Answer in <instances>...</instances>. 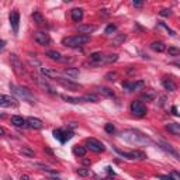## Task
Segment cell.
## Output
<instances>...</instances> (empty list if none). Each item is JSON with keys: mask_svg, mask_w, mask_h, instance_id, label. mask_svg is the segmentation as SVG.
Listing matches in <instances>:
<instances>
[{"mask_svg": "<svg viewBox=\"0 0 180 180\" xmlns=\"http://www.w3.org/2000/svg\"><path fill=\"white\" fill-rule=\"evenodd\" d=\"M90 41V37L89 35H73V37H66V38L62 40V45L65 46H69V48H76L79 45H83V44H87Z\"/></svg>", "mask_w": 180, "mask_h": 180, "instance_id": "2", "label": "cell"}, {"mask_svg": "<svg viewBox=\"0 0 180 180\" xmlns=\"http://www.w3.org/2000/svg\"><path fill=\"white\" fill-rule=\"evenodd\" d=\"M10 89L13 90V93L14 94H17V96H20V97H23L24 100H28L30 103H34V98H33V96H31V93H30V90L28 89H24V87H17V86H14V85H10Z\"/></svg>", "mask_w": 180, "mask_h": 180, "instance_id": "7", "label": "cell"}, {"mask_svg": "<svg viewBox=\"0 0 180 180\" xmlns=\"http://www.w3.org/2000/svg\"><path fill=\"white\" fill-rule=\"evenodd\" d=\"M151 48H152L155 52H163L165 49H166V46H165V44L161 41H153L152 44H151Z\"/></svg>", "mask_w": 180, "mask_h": 180, "instance_id": "27", "label": "cell"}, {"mask_svg": "<svg viewBox=\"0 0 180 180\" xmlns=\"http://www.w3.org/2000/svg\"><path fill=\"white\" fill-rule=\"evenodd\" d=\"M142 98H145V100H148V101H152L153 98H155V93L151 92V90H146V92L142 94Z\"/></svg>", "mask_w": 180, "mask_h": 180, "instance_id": "36", "label": "cell"}, {"mask_svg": "<svg viewBox=\"0 0 180 180\" xmlns=\"http://www.w3.org/2000/svg\"><path fill=\"white\" fill-rule=\"evenodd\" d=\"M61 98L68 103H72V104H79V103H85L83 101V97H72V96H66V94H61Z\"/></svg>", "mask_w": 180, "mask_h": 180, "instance_id": "21", "label": "cell"}, {"mask_svg": "<svg viewBox=\"0 0 180 180\" xmlns=\"http://www.w3.org/2000/svg\"><path fill=\"white\" fill-rule=\"evenodd\" d=\"M76 173L79 176H82V177H87V176H90V169H86V167H79V169L76 170Z\"/></svg>", "mask_w": 180, "mask_h": 180, "instance_id": "34", "label": "cell"}, {"mask_svg": "<svg viewBox=\"0 0 180 180\" xmlns=\"http://www.w3.org/2000/svg\"><path fill=\"white\" fill-rule=\"evenodd\" d=\"M10 25H11V28H13V31H14V34H17L19 33V27H20V13L17 10H13L10 13Z\"/></svg>", "mask_w": 180, "mask_h": 180, "instance_id": "10", "label": "cell"}, {"mask_svg": "<svg viewBox=\"0 0 180 180\" xmlns=\"http://www.w3.org/2000/svg\"><path fill=\"white\" fill-rule=\"evenodd\" d=\"M4 45H6V41H2V46H0V48L4 49Z\"/></svg>", "mask_w": 180, "mask_h": 180, "instance_id": "53", "label": "cell"}, {"mask_svg": "<svg viewBox=\"0 0 180 180\" xmlns=\"http://www.w3.org/2000/svg\"><path fill=\"white\" fill-rule=\"evenodd\" d=\"M104 79L109 80V82H115L118 79V73L117 72H109V73L104 76Z\"/></svg>", "mask_w": 180, "mask_h": 180, "instance_id": "32", "label": "cell"}, {"mask_svg": "<svg viewBox=\"0 0 180 180\" xmlns=\"http://www.w3.org/2000/svg\"><path fill=\"white\" fill-rule=\"evenodd\" d=\"M114 151L118 153L120 156H123V158H127V159H131V161H144V159H146V155H145L144 152H141V151H131V152H124V151L118 149L117 146H114Z\"/></svg>", "mask_w": 180, "mask_h": 180, "instance_id": "3", "label": "cell"}, {"mask_svg": "<svg viewBox=\"0 0 180 180\" xmlns=\"http://www.w3.org/2000/svg\"><path fill=\"white\" fill-rule=\"evenodd\" d=\"M21 153L25 156H28V158H34V151H31L28 146H23L21 148Z\"/></svg>", "mask_w": 180, "mask_h": 180, "instance_id": "37", "label": "cell"}, {"mask_svg": "<svg viewBox=\"0 0 180 180\" xmlns=\"http://www.w3.org/2000/svg\"><path fill=\"white\" fill-rule=\"evenodd\" d=\"M77 127V123H69L68 124V128L69 130H73V128H76Z\"/></svg>", "mask_w": 180, "mask_h": 180, "instance_id": "44", "label": "cell"}, {"mask_svg": "<svg viewBox=\"0 0 180 180\" xmlns=\"http://www.w3.org/2000/svg\"><path fill=\"white\" fill-rule=\"evenodd\" d=\"M58 83H59L61 86H63L65 89H68V90H73V92H76V90H79V89H82V86L79 85V83H75V82H72V80H69V79H63V77H58Z\"/></svg>", "mask_w": 180, "mask_h": 180, "instance_id": "9", "label": "cell"}, {"mask_svg": "<svg viewBox=\"0 0 180 180\" xmlns=\"http://www.w3.org/2000/svg\"><path fill=\"white\" fill-rule=\"evenodd\" d=\"M172 111H173V114H175V115H179V113H177V109H176L175 106L172 107Z\"/></svg>", "mask_w": 180, "mask_h": 180, "instance_id": "48", "label": "cell"}, {"mask_svg": "<svg viewBox=\"0 0 180 180\" xmlns=\"http://www.w3.org/2000/svg\"><path fill=\"white\" fill-rule=\"evenodd\" d=\"M173 65H175V66H179V68H180V61H176V62H173Z\"/></svg>", "mask_w": 180, "mask_h": 180, "instance_id": "51", "label": "cell"}, {"mask_svg": "<svg viewBox=\"0 0 180 180\" xmlns=\"http://www.w3.org/2000/svg\"><path fill=\"white\" fill-rule=\"evenodd\" d=\"M30 63L31 65H37V66H40V62L37 59H33V58H30Z\"/></svg>", "mask_w": 180, "mask_h": 180, "instance_id": "45", "label": "cell"}, {"mask_svg": "<svg viewBox=\"0 0 180 180\" xmlns=\"http://www.w3.org/2000/svg\"><path fill=\"white\" fill-rule=\"evenodd\" d=\"M159 14H161L162 17H169L170 14H172V10H170V8H162V10L159 11Z\"/></svg>", "mask_w": 180, "mask_h": 180, "instance_id": "40", "label": "cell"}, {"mask_svg": "<svg viewBox=\"0 0 180 180\" xmlns=\"http://www.w3.org/2000/svg\"><path fill=\"white\" fill-rule=\"evenodd\" d=\"M115 31H117V25L110 24V25H107V28L104 30V34H106V35H111V34H114Z\"/></svg>", "mask_w": 180, "mask_h": 180, "instance_id": "33", "label": "cell"}, {"mask_svg": "<svg viewBox=\"0 0 180 180\" xmlns=\"http://www.w3.org/2000/svg\"><path fill=\"white\" fill-rule=\"evenodd\" d=\"M83 97V101H85V103H97L98 101V97L96 94H85V96H82Z\"/></svg>", "mask_w": 180, "mask_h": 180, "instance_id": "31", "label": "cell"}, {"mask_svg": "<svg viewBox=\"0 0 180 180\" xmlns=\"http://www.w3.org/2000/svg\"><path fill=\"white\" fill-rule=\"evenodd\" d=\"M167 54H169L170 56H177V55H180V49L177 46H169V48H167Z\"/></svg>", "mask_w": 180, "mask_h": 180, "instance_id": "35", "label": "cell"}, {"mask_svg": "<svg viewBox=\"0 0 180 180\" xmlns=\"http://www.w3.org/2000/svg\"><path fill=\"white\" fill-rule=\"evenodd\" d=\"M10 61H11V65H13V68H14V71L17 72L19 75H24V66H23V62L17 58V55H10Z\"/></svg>", "mask_w": 180, "mask_h": 180, "instance_id": "13", "label": "cell"}, {"mask_svg": "<svg viewBox=\"0 0 180 180\" xmlns=\"http://www.w3.org/2000/svg\"><path fill=\"white\" fill-rule=\"evenodd\" d=\"M86 146H87V149H90L92 152H96V153H100V152L106 151V146H104L100 141H97V139H94V138L86 139Z\"/></svg>", "mask_w": 180, "mask_h": 180, "instance_id": "6", "label": "cell"}, {"mask_svg": "<svg viewBox=\"0 0 180 180\" xmlns=\"http://www.w3.org/2000/svg\"><path fill=\"white\" fill-rule=\"evenodd\" d=\"M132 4H134L135 7H142V6H144V3H142V2H135V0H134V2H132Z\"/></svg>", "mask_w": 180, "mask_h": 180, "instance_id": "46", "label": "cell"}, {"mask_svg": "<svg viewBox=\"0 0 180 180\" xmlns=\"http://www.w3.org/2000/svg\"><path fill=\"white\" fill-rule=\"evenodd\" d=\"M156 177H158L159 180H173V177L172 176H167V175H159V176H156Z\"/></svg>", "mask_w": 180, "mask_h": 180, "instance_id": "42", "label": "cell"}, {"mask_svg": "<svg viewBox=\"0 0 180 180\" xmlns=\"http://www.w3.org/2000/svg\"><path fill=\"white\" fill-rule=\"evenodd\" d=\"M73 153L76 156L83 158V156L86 155V148L85 146H80V145H76V146H73Z\"/></svg>", "mask_w": 180, "mask_h": 180, "instance_id": "29", "label": "cell"}, {"mask_svg": "<svg viewBox=\"0 0 180 180\" xmlns=\"http://www.w3.org/2000/svg\"><path fill=\"white\" fill-rule=\"evenodd\" d=\"M98 93H100L101 96H106V97H110V98H114L115 97V94H114V92H113L111 89H109V87H98Z\"/></svg>", "mask_w": 180, "mask_h": 180, "instance_id": "26", "label": "cell"}, {"mask_svg": "<svg viewBox=\"0 0 180 180\" xmlns=\"http://www.w3.org/2000/svg\"><path fill=\"white\" fill-rule=\"evenodd\" d=\"M63 75H66V76L71 77V79H76V77L79 76V69L77 68H66L65 71H63Z\"/></svg>", "mask_w": 180, "mask_h": 180, "instance_id": "22", "label": "cell"}, {"mask_svg": "<svg viewBox=\"0 0 180 180\" xmlns=\"http://www.w3.org/2000/svg\"><path fill=\"white\" fill-rule=\"evenodd\" d=\"M8 180H11V179H8Z\"/></svg>", "mask_w": 180, "mask_h": 180, "instance_id": "54", "label": "cell"}, {"mask_svg": "<svg viewBox=\"0 0 180 180\" xmlns=\"http://www.w3.org/2000/svg\"><path fill=\"white\" fill-rule=\"evenodd\" d=\"M104 130H106V132H109V134H114L115 132V127L113 125V124H106V127H104Z\"/></svg>", "mask_w": 180, "mask_h": 180, "instance_id": "39", "label": "cell"}, {"mask_svg": "<svg viewBox=\"0 0 180 180\" xmlns=\"http://www.w3.org/2000/svg\"><path fill=\"white\" fill-rule=\"evenodd\" d=\"M170 176L173 177V180H180V173L176 172V170H173V172L170 173Z\"/></svg>", "mask_w": 180, "mask_h": 180, "instance_id": "43", "label": "cell"}, {"mask_svg": "<svg viewBox=\"0 0 180 180\" xmlns=\"http://www.w3.org/2000/svg\"><path fill=\"white\" fill-rule=\"evenodd\" d=\"M46 56H49L52 61H62V55H61L58 51H54V49L46 51Z\"/></svg>", "mask_w": 180, "mask_h": 180, "instance_id": "28", "label": "cell"}, {"mask_svg": "<svg viewBox=\"0 0 180 180\" xmlns=\"http://www.w3.org/2000/svg\"><path fill=\"white\" fill-rule=\"evenodd\" d=\"M45 152H46V153H49V155H54V152H52V151L49 149V148H45Z\"/></svg>", "mask_w": 180, "mask_h": 180, "instance_id": "50", "label": "cell"}, {"mask_svg": "<svg viewBox=\"0 0 180 180\" xmlns=\"http://www.w3.org/2000/svg\"><path fill=\"white\" fill-rule=\"evenodd\" d=\"M40 72H41L42 76L49 77V79H54V77H58V72L55 71L54 68H48V66H42L40 68Z\"/></svg>", "mask_w": 180, "mask_h": 180, "instance_id": "19", "label": "cell"}, {"mask_svg": "<svg viewBox=\"0 0 180 180\" xmlns=\"http://www.w3.org/2000/svg\"><path fill=\"white\" fill-rule=\"evenodd\" d=\"M27 124H28V128H33V130H42V127H44L42 121L37 117H28Z\"/></svg>", "mask_w": 180, "mask_h": 180, "instance_id": "17", "label": "cell"}, {"mask_svg": "<svg viewBox=\"0 0 180 180\" xmlns=\"http://www.w3.org/2000/svg\"><path fill=\"white\" fill-rule=\"evenodd\" d=\"M11 124H13L14 127H19V128H28L27 120H24V118L20 117V115H13V117H11Z\"/></svg>", "mask_w": 180, "mask_h": 180, "instance_id": "18", "label": "cell"}, {"mask_svg": "<svg viewBox=\"0 0 180 180\" xmlns=\"http://www.w3.org/2000/svg\"><path fill=\"white\" fill-rule=\"evenodd\" d=\"M145 83L142 82V80H138V82L135 83H130V82H124L123 83V87L127 90V92H135V90H139L144 87Z\"/></svg>", "mask_w": 180, "mask_h": 180, "instance_id": "16", "label": "cell"}, {"mask_svg": "<svg viewBox=\"0 0 180 180\" xmlns=\"http://www.w3.org/2000/svg\"><path fill=\"white\" fill-rule=\"evenodd\" d=\"M162 85H163V87L167 90V92H176L177 90V86H176V83L173 82V80L170 79H166L162 82Z\"/></svg>", "mask_w": 180, "mask_h": 180, "instance_id": "23", "label": "cell"}, {"mask_svg": "<svg viewBox=\"0 0 180 180\" xmlns=\"http://www.w3.org/2000/svg\"><path fill=\"white\" fill-rule=\"evenodd\" d=\"M34 40L40 45H48L51 42V38H49V35L45 31H37V33H34Z\"/></svg>", "mask_w": 180, "mask_h": 180, "instance_id": "12", "label": "cell"}, {"mask_svg": "<svg viewBox=\"0 0 180 180\" xmlns=\"http://www.w3.org/2000/svg\"><path fill=\"white\" fill-rule=\"evenodd\" d=\"M166 128H167V131L172 132L173 135H180V124H177V123H169L166 125Z\"/></svg>", "mask_w": 180, "mask_h": 180, "instance_id": "24", "label": "cell"}, {"mask_svg": "<svg viewBox=\"0 0 180 180\" xmlns=\"http://www.w3.org/2000/svg\"><path fill=\"white\" fill-rule=\"evenodd\" d=\"M21 180H30L28 175H21Z\"/></svg>", "mask_w": 180, "mask_h": 180, "instance_id": "49", "label": "cell"}, {"mask_svg": "<svg viewBox=\"0 0 180 180\" xmlns=\"http://www.w3.org/2000/svg\"><path fill=\"white\" fill-rule=\"evenodd\" d=\"M54 136L55 139H58L59 142H62V144H65L66 141H69V139H72V136H73V131L69 128H58L54 131Z\"/></svg>", "mask_w": 180, "mask_h": 180, "instance_id": "4", "label": "cell"}, {"mask_svg": "<svg viewBox=\"0 0 180 180\" xmlns=\"http://www.w3.org/2000/svg\"><path fill=\"white\" fill-rule=\"evenodd\" d=\"M0 134H2V135H4V134H6V131H4V128H0Z\"/></svg>", "mask_w": 180, "mask_h": 180, "instance_id": "52", "label": "cell"}, {"mask_svg": "<svg viewBox=\"0 0 180 180\" xmlns=\"http://www.w3.org/2000/svg\"><path fill=\"white\" fill-rule=\"evenodd\" d=\"M33 79L35 80V82H37V85H38L40 87H42V89H44L45 92L51 93V94H54V93H55V92H54V89H52L51 86L48 85V82H46L45 79H42L41 76H38V75H34V76H33Z\"/></svg>", "mask_w": 180, "mask_h": 180, "instance_id": "14", "label": "cell"}, {"mask_svg": "<svg viewBox=\"0 0 180 180\" xmlns=\"http://www.w3.org/2000/svg\"><path fill=\"white\" fill-rule=\"evenodd\" d=\"M161 25H162V27H163V28H166V30H167V33H169V35H172V37H175V35H176V33H175V31H173L172 28H169V25H166L163 21H161Z\"/></svg>", "mask_w": 180, "mask_h": 180, "instance_id": "41", "label": "cell"}, {"mask_svg": "<svg viewBox=\"0 0 180 180\" xmlns=\"http://www.w3.org/2000/svg\"><path fill=\"white\" fill-rule=\"evenodd\" d=\"M118 59V55L117 54H113V55H107L106 56V63H113Z\"/></svg>", "mask_w": 180, "mask_h": 180, "instance_id": "38", "label": "cell"}, {"mask_svg": "<svg viewBox=\"0 0 180 180\" xmlns=\"http://www.w3.org/2000/svg\"><path fill=\"white\" fill-rule=\"evenodd\" d=\"M130 110H131L132 115H135V117H144L146 114V106L142 101H138V100L132 101Z\"/></svg>", "mask_w": 180, "mask_h": 180, "instance_id": "5", "label": "cell"}, {"mask_svg": "<svg viewBox=\"0 0 180 180\" xmlns=\"http://www.w3.org/2000/svg\"><path fill=\"white\" fill-rule=\"evenodd\" d=\"M121 138L128 144L136 145V146H149V145L153 144V141L149 136L142 134L138 130H127V131L121 132Z\"/></svg>", "mask_w": 180, "mask_h": 180, "instance_id": "1", "label": "cell"}, {"mask_svg": "<svg viewBox=\"0 0 180 180\" xmlns=\"http://www.w3.org/2000/svg\"><path fill=\"white\" fill-rule=\"evenodd\" d=\"M158 145H159V148H161V149H163L166 153H169V155H172L173 158L180 159V155L177 153V151H176L175 148H173L170 144H167V142H165V141H159V142H158Z\"/></svg>", "mask_w": 180, "mask_h": 180, "instance_id": "11", "label": "cell"}, {"mask_svg": "<svg viewBox=\"0 0 180 180\" xmlns=\"http://www.w3.org/2000/svg\"><path fill=\"white\" fill-rule=\"evenodd\" d=\"M127 40V35L125 34H118L115 38H113V41H111V45L113 46H120L121 44H124V41Z\"/></svg>", "mask_w": 180, "mask_h": 180, "instance_id": "25", "label": "cell"}, {"mask_svg": "<svg viewBox=\"0 0 180 180\" xmlns=\"http://www.w3.org/2000/svg\"><path fill=\"white\" fill-rule=\"evenodd\" d=\"M71 16L75 23H80L83 20V16H85V14H83V8H72Z\"/></svg>", "mask_w": 180, "mask_h": 180, "instance_id": "20", "label": "cell"}, {"mask_svg": "<svg viewBox=\"0 0 180 180\" xmlns=\"http://www.w3.org/2000/svg\"><path fill=\"white\" fill-rule=\"evenodd\" d=\"M45 180H46V179H45Z\"/></svg>", "mask_w": 180, "mask_h": 180, "instance_id": "55", "label": "cell"}, {"mask_svg": "<svg viewBox=\"0 0 180 180\" xmlns=\"http://www.w3.org/2000/svg\"><path fill=\"white\" fill-rule=\"evenodd\" d=\"M0 106L2 107H19V101L13 96L2 94L0 96Z\"/></svg>", "mask_w": 180, "mask_h": 180, "instance_id": "8", "label": "cell"}, {"mask_svg": "<svg viewBox=\"0 0 180 180\" xmlns=\"http://www.w3.org/2000/svg\"><path fill=\"white\" fill-rule=\"evenodd\" d=\"M96 30H97V27L96 25H90V24H80L76 27V31L80 33L82 35H89V34L94 33Z\"/></svg>", "mask_w": 180, "mask_h": 180, "instance_id": "15", "label": "cell"}, {"mask_svg": "<svg viewBox=\"0 0 180 180\" xmlns=\"http://www.w3.org/2000/svg\"><path fill=\"white\" fill-rule=\"evenodd\" d=\"M165 100H166V97H165V96H162V97L159 98V106H163V104H165Z\"/></svg>", "mask_w": 180, "mask_h": 180, "instance_id": "47", "label": "cell"}, {"mask_svg": "<svg viewBox=\"0 0 180 180\" xmlns=\"http://www.w3.org/2000/svg\"><path fill=\"white\" fill-rule=\"evenodd\" d=\"M33 19H34V21H35L37 24H44V23H45V19L42 17V14L40 13V11H34V13H33Z\"/></svg>", "mask_w": 180, "mask_h": 180, "instance_id": "30", "label": "cell"}]
</instances>
